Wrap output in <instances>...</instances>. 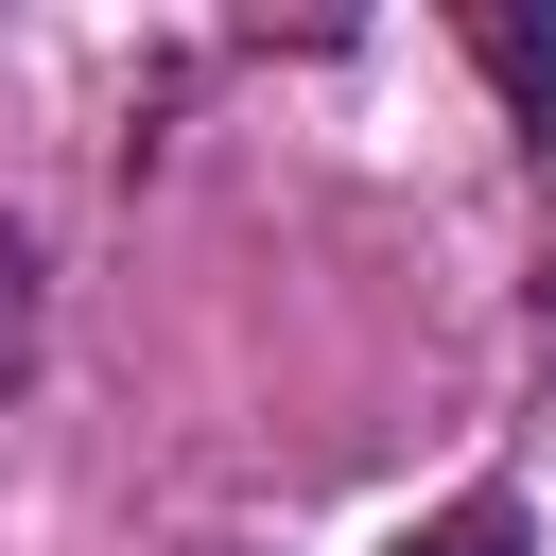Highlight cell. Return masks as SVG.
I'll return each mask as SVG.
<instances>
[{"label": "cell", "mask_w": 556, "mask_h": 556, "mask_svg": "<svg viewBox=\"0 0 556 556\" xmlns=\"http://www.w3.org/2000/svg\"><path fill=\"white\" fill-rule=\"evenodd\" d=\"M400 556H521V504H504V486H469V504H434Z\"/></svg>", "instance_id": "obj_2"}, {"label": "cell", "mask_w": 556, "mask_h": 556, "mask_svg": "<svg viewBox=\"0 0 556 556\" xmlns=\"http://www.w3.org/2000/svg\"><path fill=\"white\" fill-rule=\"evenodd\" d=\"M17 382H35V243L0 226V400H17Z\"/></svg>", "instance_id": "obj_3"}, {"label": "cell", "mask_w": 556, "mask_h": 556, "mask_svg": "<svg viewBox=\"0 0 556 556\" xmlns=\"http://www.w3.org/2000/svg\"><path fill=\"white\" fill-rule=\"evenodd\" d=\"M469 52H486V70H504V104L556 139V52H539V17H469Z\"/></svg>", "instance_id": "obj_1"}]
</instances>
